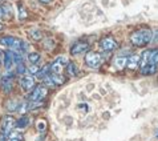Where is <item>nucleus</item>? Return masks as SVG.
Listing matches in <instances>:
<instances>
[{"label": "nucleus", "mask_w": 158, "mask_h": 141, "mask_svg": "<svg viewBox=\"0 0 158 141\" xmlns=\"http://www.w3.org/2000/svg\"><path fill=\"white\" fill-rule=\"evenodd\" d=\"M68 73L71 75V76H73V75L77 73V67H76V65H74L73 63H69V64H68Z\"/></svg>", "instance_id": "26"}, {"label": "nucleus", "mask_w": 158, "mask_h": 141, "mask_svg": "<svg viewBox=\"0 0 158 141\" xmlns=\"http://www.w3.org/2000/svg\"><path fill=\"white\" fill-rule=\"evenodd\" d=\"M0 61H3V53L0 52Z\"/></svg>", "instance_id": "34"}, {"label": "nucleus", "mask_w": 158, "mask_h": 141, "mask_svg": "<svg viewBox=\"0 0 158 141\" xmlns=\"http://www.w3.org/2000/svg\"><path fill=\"white\" fill-rule=\"evenodd\" d=\"M101 61H102V57L98 52H94V51H89L85 56V63L88 67L90 68H98Z\"/></svg>", "instance_id": "3"}, {"label": "nucleus", "mask_w": 158, "mask_h": 141, "mask_svg": "<svg viewBox=\"0 0 158 141\" xmlns=\"http://www.w3.org/2000/svg\"><path fill=\"white\" fill-rule=\"evenodd\" d=\"M28 109H31L29 103H27V101H23V103H20L19 108H17V112H20V113H25V112L28 111Z\"/></svg>", "instance_id": "23"}, {"label": "nucleus", "mask_w": 158, "mask_h": 141, "mask_svg": "<svg viewBox=\"0 0 158 141\" xmlns=\"http://www.w3.org/2000/svg\"><path fill=\"white\" fill-rule=\"evenodd\" d=\"M100 47L106 52H112L117 48V41L112 37H104V39H101V41H100Z\"/></svg>", "instance_id": "8"}, {"label": "nucleus", "mask_w": 158, "mask_h": 141, "mask_svg": "<svg viewBox=\"0 0 158 141\" xmlns=\"http://www.w3.org/2000/svg\"><path fill=\"white\" fill-rule=\"evenodd\" d=\"M40 2H41V3H45V4H48V3H51L52 0H40Z\"/></svg>", "instance_id": "33"}, {"label": "nucleus", "mask_w": 158, "mask_h": 141, "mask_svg": "<svg viewBox=\"0 0 158 141\" xmlns=\"http://www.w3.org/2000/svg\"><path fill=\"white\" fill-rule=\"evenodd\" d=\"M141 64V56L139 55H131L130 57H128V63H126V67L129 69H137V67Z\"/></svg>", "instance_id": "10"}, {"label": "nucleus", "mask_w": 158, "mask_h": 141, "mask_svg": "<svg viewBox=\"0 0 158 141\" xmlns=\"http://www.w3.org/2000/svg\"><path fill=\"white\" fill-rule=\"evenodd\" d=\"M157 70V65L149 63L146 65H143V67H141V73L142 75H154Z\"/></svg>", "instance_id": "14"}, {"label": "nucleus", "mask_w": 158, "mask_h": 141, "mask_svg": "<svg viewBox=\"0 0 158 141\" xmlns=\"http://www.w3.org/2000/svg\"><path fill=\"white\" fill-rule=\"evenodd\" d=\"M48 69H51V65H45L43 69H40V72L37 73V77L39 79H44L45 76H48V72H49Z\"/></svg>", "instance_id": "24"}, {"label": "nucleus", "mask_w": 158, "mask_h": 141, "mask_svg": "<svg viewBox=\"0 0 158 141\" xmlns=\"http://www.w3.org/2000/svg\"><path fill=\"white\" fill-rule=\"evenodd\" d=\"M20 85L23 89L25 91H31L32 88L35 87V80H33V77L31 76V75H25V76L20 80Z\"/></svg>", "instance_id": "9"}, {"label": "nucleus", "mask_w": 158, "mask_h": 141, "mask_svg": "<svg viewBox=\"0 0 158 141\" xmlns=\"http://www.w3.org/2000/svg\"><path fill=\"white\" fill-rule=\"evenodd\" d=\"M69 61L65 56L63 57H59L57 60H55V63L51 65V73H55V75H63V69L65 65H68Z\"/></svg>", "instance_id": "5"}, {"label": "nucleus", "mask_w": 158, "mask_h": 141, "mask_svg": "<svg viewBox=\"0 0 158 141\" xmlns=\"http://www.w3.org/2000/svg\"><path fill=\"white\" fill-rule=\"evenodd\" d=\"M3 17H4V15H3V8L0 7V19H3Z\"/></svg>", "instance_id": "32"}, {"label": "nucleus", "mask_w": 158, "mask_h": 141, "mask_svg": "<svg viewBox=\"0 0 158 141\" xmlns=\"http://www.w3.org/2000/svg\"><path fill=\"white\" fill-rule=\"evenodd\" d=\"M51 77H52V80H53V83H55L56 85L65 83V77L63 76V75H55V73H51Z\"/></svg>", "instance_id": "19"}, {"label": "nucleus", "mask_w": 158, "mask_h": 141, "mask_svg": "<svg viewBox=\"0 0 158 141\" xmlns=\"http://www.w3.org/2000/svg\"><path fill=\"white\" fill-rule=\"evenodd\" d=\"M157 139H158V132H157Z\"/></svg>", "instance_id": "36"}, {"label": "nucleus", "mask_w": 158, "mask_h": 141, "mask_svg": "<svg viewBox=\"0 0 158 141\" xmlns=\"http://www.w3.org/2000/svg\"><path fill=\"white\" fill-rule=\"evenodd\" d=\"M153 40V32L149 28L138 29L130 36V41L135 47H145Z\"/></svg>", "instance_id": "1"}, {"label": "nucleus", "mask_w": 158, "mask_h": 141, "mask_svg": "<svg viewBox=\"0 0 158 141\" xmlns=\"http://www.w3.org/2000/svg\"><path fill=\"white\" fill-rule=\"evenodd\" d=\"M21 43L23 41H21L20 39L14 37V36H4V37L0 39V45L12 48V49H16V51H20Z\"/></svg>", "instance_id": "4"}, {"label": "nucleus", "mask_w": 158, "mask_h": 141, "mask_svg": "<svg viewBox=\"0 0 158 141\" xmlns=\"http://www.w3.org/2000/svg\"><path fill=\"white\" fill-rule=\"evenodd\" d=\"M29 49H31V47H29L28 43H25V41L21 43V47H20V52H21V53H27V52H29Z\"/></svg>", "instance_id": "27"}, {"label": "nucleus", "mask_w": 158, "mask_h": 141, "mask_svg": "<svg viewBox=\"0 0 158 141\" xmlns=\"http://www.w3.org/2000/svg\"><path fill=\"white\" fill-rule=\"evenodd\" d=\"M2 28H3V25H2V24H0V29H2Z\"/></svg>", "instance_id": "35"}, {"label": "nucleus", "mask_w": 158, "mask_h": 141, "mask_svg": "<svg viewBox=\"0 0 158 141\" xmlns=\"http://www.w3.org/2000/svg\"><path fill=\"white\" fill-rule=\"evenodd\" d=\"M47 95V88L43 87V85H37L35 89L29 93V100L31 101H41V99L45 97Z\"/></svg>", "instance_id": "6"}, {"label": "nucleus", "mask_w": 158, "mask_h": 141, "mask_svg": "<svg viewBox=\"0 0 158 141\" xmlns=\"http://www.w3.org/2000/svg\"><path fill=\"white\" fill-rule=\"evenodd\" d=\"M19 105H20L19 101L14 99V100L7 101V104H6V109H7V111H10V112H15V111H17Z\"/></svg>", "instance_id": "15"}, {"label": "nucleus", "mask_w": 158, "mask_h": 141, "mask_svg": "<svg viewBox=\"0 0 158 141\" xmlns=\"http://www.w3.org/2000/svg\"><path fill=\"white\" fill-rule=\"evenodd\" d=\"M40 60H41L40 53H36V52H31V53L28 55V61L31 63V65L39 64V61H40Z\"/></svg>", "instance_id": "16"}, {"label": "nucleus", "mask_w": 158, "mask_h": 141, "mask_svg": "<svg viewBox=\"0 0 158 141\" xmlns=\"http://www.w3.org/2000/svg\"><path fill=\"white\" fill-rule=\"evenodd\" d=\"M153 43H158V32H156V36L153 37V40H152Z\"/></svg>", "instance_id": "31"}, {"label": "nucleus", "mask_w": 158, "mask_h": 141, "mask_svg": "<svg viewBox=\"0 0 158 141\" xmlns=\"http://www.w3.org/2000/svg\"><path fill=\"white\" fill-rule=\"evenodd\" d=\"M88 48H89V45H88L86 41L78 40V41H76V43H73V45L71 47V53L74 55V56L81 55V53H84V52L88 51Z\"/></svg>", "instance_id": "7"}, {"label": "nucleus", "mask_w": 158, "mask_h": 141, "mask_svg": "<svg viewBox=\"0 0 158 141\" xmlns=\"http://www.w3.org/2000/svg\"><path fill=\"white\" fill-rule=\"evenodd\" d=\"M29 124V118L27 116H21L19 120L16 121V128H19V129H23Z\"/></svg>", "instance_id": "17"}, {"label": "nucleus", "mask_w": 158, "mask_h": 141, "mask_svg": "<svg viewBox=\"0 0 158 141\" xmlns=\"http://www.w3.org/2000/svg\"><path fill=\"white\" fill-rule=\"evenodd\" d=\"M16 126V121L15 118L12 116H6L3 117L2 120V125H0V129H2V135L6 136V137H8L11 133V130L14 129V128Z\"/></svg>", "instance_id": "2"}, {"label": "nucleus", "mask_w": 158, "mask_h": 141, "mask_svg": "<svg viewBox=\"0 0 158 141\" xmlns=\"http://www.w3.org/2000/svg\"><path fill=\"white\" fill-rule=\"evenodd\" d=\"M28 72H29V75H37L39 73V65L37 64L31 65L29 69H28Z\"/></svg>", "instance_id": "29"}, {"label": "nucleus", "mask_w": 158, "mask_h": 141, "mask_svg": "<svg viewBox=\"0 0 158 141\" xmlns=\"http://www.w3.org/2000/svg\"><path fill=\"white\" fill-rule=\"evenodd\" d=\"M3 63H4V67H6V69H11L12 64L15 63L14 61V57H12V52L11 51H6L3 53Z\"/></svg>", "instance_id": "12"}, {"label": "nucleus", "mask_w": 158, "mask_h": 141, "mask_svg": "<svg viewBox=\"0 0 158 141\" xmlns=\"http://www.w3.org/2000/svg\"><path fill=\"white\" fill-rule=\"evenodd\" d=\"M149 63H152V64H154L158 67V49H154V51H152V53H150V60H149ZM148 63V64H149Z\"/></svg>", "instance_id": "22"}, {"label": "nucleus", "mask_w": 158, "mask_h": 141, "mask_svg": "<svg viewBox=\"0 0 158 141\" xmlns=\"http://www.w3.org/2000/svg\"><path fill=\"white\" fill-rule=\"evenodd\" d=\"M3 8V15H4V19H10V17H12V7L10 6V4H4V6H2Z\"/></svg>", "instance_id": "18"}, {"label": "nucleus", "mask_w": 158, "mask_h": 141, "mask_svg": "<svg viewBox=\"0 0 158 141\" xmlns=\"http://www.w3.org/2000/svg\"><path fill=\"white\" fill-rule=\"evenodd\" d=\"M8 141H23V136L19 132H11L8 136Z\"/></svg>", "instance_id": "20"}, {"label": "nucleus", "mask_w": 158, "mask_h": 141, "mask_svg": "<svg viewBox=\"0 0 158 141\" xmlns=\"http://www.w3.org/2000/svg\"><path fill=\"white\" fill-rule=\"evenodd\" d=\"M19 19H21V20H24L25 17H27V11L24 10V7H23V4H20L19 3Z\"/></svg>", "instance_id": "25"}, {"label": "nucleus", "mask_w": 158, "mask_h": 141, "mask_svg": "<svg viewBox=\"0 0 158 141\" xmlns=\"http://www.w3.org/2000/svg\"><path fill=\"white\" fill-rule=\"evenodd\" d=\"M28 33H29V36L32 37L33 40H40V39H41V32H40V29H37V28L31 29Z\"/></svg>", "instance_id": "21"}, {"label": "nucleus", "mask_w": 158, "mask_h": 141, "mask_svg": "<svg viewBox=\"0 0 158 141\" xmlns=\"http://www.w3.org/2000/svg\"><path fill=\"white\" fill-rule=\"evenodd\" d=\"M17 73H25V67L23 63L17 64Z\"/></svg>", "instance_id": "30"}, {"label": "nucleus", "mask_w": 158, "mask_h": 141, "mask_svg": "<svg viewBox=\"0 0 158 141\" xmlns=\"http://www.w3.org/2000/svg\"><path fill=\"white\" fill-rule=\"evenodd\" d=\"M2 87H3V91L6 92V93H10L12 91V77L8 73L4 75V77L2 79Z\"/></svg>", "instance_id": "11"}, {"label": "nucleus", "mask_w": 158, "mask_h": 141, "mask_svg": "<svg viewBox=\"0 0 158 141\" xmlns=\"http://www.w3.org/2000/svg\"><path fill=\"white\" fill-rule=\"evenodd\" d=\"M126 63H128V57L125 56H117L114 61H113V65L117 69H124L126 67Z\"/></svg>", "instance_id": "13"}, {"label": "nucleus", "mask_w": 158, "mask_h": 141, "mask_svg": "<svg viewBox=\"0 0 158 141\" xmlns=\"http://www.w3.org/2000/svg\"><path fill=\"white\" fill-rule=\"evenodd\" d=\"M37 130H45V128H47V122H45V120H39L37 121Z\"/></svg>", "instance_id": "28"}]
</instances>
